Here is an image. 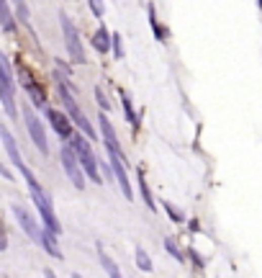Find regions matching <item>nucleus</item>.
<instances>
[{
    "label": "nucleus",
    "mask_w": 262,
    "mask_h": 278,
    "mask_svg": "<svg viewBox=\"0 0 262 278\" xmlns=\"http://www.w3.org/2000/svg\"><path fill=\"white\" fill-rule=\"evenodd\" d=\"M57 90H59V98L64 101V108H67V113H69V118H72V121L74 124H78L80 129H83V134L85 137H95V132H93V127H90V121H88V118H85V113L80 111V106H78V101H74L72 98V93H69V88H67V83H64V77H59V72H57Z\"/></svg>",
    "instance_id": "1"
},
{
    "label": "nucleus",
    "mask_w": 262,
    "mask_h": 278,
    "mask_svg": "<svg viewBox=\"0 0 262 278\" xmlns=\"http://www.w3.org/2000/svg\"><path fill=\"white\" fill-rule=\"evenodd\" d=\"M28 188H31V198H33V204H36V209H39V214H42V224H47V229H52L54 234L62 229L59 227V219H57V214H54V209H52V201H49V196L39 188V183H28Z\"/></svg>",
    "instance_id": "2"
},
{
    "label": "nucleus",
    "mask_w": 262,
    "mask_h": 278,
    "mask_svg": "<svg viewBox=\"0 0 262 278\" xmlns=\"http://www.w3.org/2000/svg\"><path fill=\"white\" fill-rule=\"evenodd\" d=\"M88 139H90V137H88ZM88 139H83L80 134H78V137H72V147H74V152H78V157H80V163H83L85 173L90 175V180H95V183L100 186L98 163H95V155H93V149H90V142H88Z\"/></svg>",
    "instance_id": "3"
},
{
    "label": "nucleus",
    "mask_w": 262,
    "mask_h": 278,
    "mask_svg": "<svg viewBox=\"0 0 262 278\" xmlns=\"http://www.w3.org/2000/svg\"><path fill=\"white\" fill-rule=\"evenodd\" d=\"M59 155H62V165H64V170H67L72 186H74V188H83V186H85V180H83V163H80L78 152H74V147H72V144H64V147L59 149Z\"/></svg>",
    "instance_id": "4"
},
{
    "label": "nucleus",
    "mask_w": 262,
    "mask_h": 278,
    "mask_svg": "<svg viewBox=\"0 0 262 278\" xmlns=\"http://www.w3.org/2000/svg\"><path fill=\"white\" fill-rule=\"evenodd\" d=\"M62 34H64V44H67V52L72 57V62H85V52H83V44H80V34L78 28L72 26V21L62 13Z\"/></svg>",
    "instance_id": "5"
},
{
    "label": "nucleus",
    "mask_w": 262,
    "mask_h": 278,
    "mask_svg": "<svg viewBox=\"0 0 262 278\" xmlns=\"http://www.w3.org/2000/svg\"><path fill=\"white\" fill-rule=\"evenodd\" d=\"M0 137H3V147H6V152H8V157H11V163L23 173V178H26V183H33L36 178L31 175V170L26 168V163H23V157H21V152H18V147H16V142H13V137H11V132L3 127L0 129Z\"/></svg>",
    "instance_id": "6"
},
{
    "label": "nucleus",
    "mask_w": 262,
    "mask_h": 278,
    "mask_svg": "<svg viewBox=\"0 0 262 278\" xmlns=\"http://www.w3.org/2000/svg\"><path fill=\"white\" fill-rule=\"evenodd\" d=\"M23 118H26V127H28V134H31L33 144L42 149V155H47V152H49V144H47V134H44V129H42V121L36 118V113H33L28 106H23Z\"/></svg>",
    "instance_id": "7"
},
{
    "label": "nucleus",
    "mask_w": 262,
    "mask_h": 278,
    "mask_svg": "<svg viewBox=\"0 0 262 278\" xmlns=\"http://www.w3.org/2000/svg\"><path fill=\"white\" fill-rule=\"evenodd\" d=\"M13 214H16V219L21 222V227H23V232L31 237V240L36 242V245H42V237H44V232L39 229V224H36V219L23 209V206H18V204H13Z\"/></svg>",
    "instance_id": "8"
},
{
    "label": "nucleus",
    "mask_w": 262,
    "mask_h": 278,
    "mask_svg": "<svg viewBox=\"0 0 262 278\" xmlns=\"http://www.w3.org/2000/svg\"><path fill=\"white\" fill-rule=\"evenodd\" d=\"M110 155V168H114V173H116V180H119V186H121V191H124V196L131 201V186H129V178H126V170H124V155H119V152H108Z\"/></svg>",
    "instance_id": "9"
},
{
    "label": "nucleus",
    "mask_w": 262,
    "mask_h": 278,
    "mask_svg": "<svg viewBox=\"0 0 262 278\" xmlns=\"http://www.w3.org/2000/svg\"><path fill=\"white\" fill-rule=\"evenodd\" d=\"M98 121H100V134H103V142H105L108 152H119V155H124L121 147H119V137H116L114 127H110V121L103 116V111H100V116H98Z\"/></svg>",
    "instance_id": "10"
},
{
    "label": "nucleus",
    "mask_w": 262,
    "mask_h": 278,
    "mask_svg": "<svg viewBox=\"0 0 262 278\" xmlns=\"http://www.w3.org/2000/svg\"><path fill=\"white\" fill-rule=\"evenodd\" d=\"M47 116H49V121H52V127H54V132H57L59 137H69V134H72L69 118H67L64 113H59V111L49 108V111H47Z\"/></svg>",
    "instance_id": "11"
},
{
    "label": "nucleus",
    "mask_w": 262,
    "mask_h": 278,
    "mask_svg": "<svg viewBox=\"0 0 262 278\" xmlns=\"http://www.w3.org/2000/svg\"><path fill=\"white\" fill-rule=\"evenodd\" d=\"M110 44H114V36H110L105 28H98V31H95V36H93V47H95L98 52H103V54H105Z\"/></svg>",
    "instance_id": "12"
},
{
    "label": "nucleus",
    "mask_w": 262,
    "mask_h": 278,
    "mask_svg": "<svg viewBox=\"0 0 262 278\" xmlns=\"http://www.w3.org/2000/svg\"><path fill=\"white\" fill-rule=\"evenodd\" d=\"M136 178H139V193H141V198H144V204L149 206V209H157L155 206V198H152V191H149V186H146V180H144V170H139L136 173Z\"/></svg>",
    "instance_id": "13"
},
{
    "label": "nucleus",
    "mask_w": 262,
    "mask_h": 278,
    "mask_svg": "<svg viewBox=\"0 0 262 278\" xmlns=\"http://www.w3.org/2000/svg\"><path fill=\"white\" fill-rule=\"evenodd\" d=\"M26 83V90H28V96H31V101H33V106H44L47 103V96H44V90L36 85V83H31V80H23Z\"/></svg>",
    "instance_id": "14"
},
{
    "label": "nucleus",
    "mask_w": 262,
    "mask_h": 278,
    "mask_svg": "<svg viewBox=\"0 0 262 278\" xmlns=\"http://www.w3.org/2000/svg\"><path fill=\"white\" fill-rule=\"evenodd\" d=\"M52 234H54L52 229L44 232V237H42V248H44L52 258H62V253H59V248H57V242H54V237H52Z\"/></svg>",
    "instance_id": "15"
},
{
    "label": "nucleus",
    "mask_w": 262,
    "mask_h": 278,
    "mask_svg": "<svg viewBox=\"0 0 262 278\" xmlns=\"http://www.w3.org/2000/svg\"><path fill=\"white\" fill-rule=\"evenodd\" d=\"M121 101H124V113H126V118H129V124H131V127H139V116H136V111H134V106H131L129 93L121 90Z\"/></svg>",
    "instance_id": "16"
},
{
    "label": "nucleus",
    "mask_w": 262,
    "mask_h": 278,
    "mask_svg": "<svg viewBox=\"0 0 262 278\" xmlns=\"http://www.w3.org/2000/svg\"><path fill=\"white\" fill-rule=\"evenodd\" d=\"M0 18H3L6 31H13V16H11V8H8V0H0Z\"/></svg>",
    "instance_id": "17"
},
{
    "label": "nucleus",
    "mask_w": 262,
    "mask_h": 278,
    "mask_svg": "<svg viewBox=\"0 0 262 278\" xmlns=\"http://www.w3.org/2000/svg\"><path fill=\"white\" fill-rule=\"evenodd\" d=\"M98 255H100V263H103V268H105L110 275H114V278H119V268H116V263H114V260H110V258L103 253V245H98Z\"/></svg>",
    "instance_id": "18"
},
{
    "label": "nucleus",
    "mask_w": 262,
    "mask_h": 278,
    "mask_svg": "<svg viewBox=\"0 0 262 278\" xmlns=\"http://www.w3.org/2000/svg\"><path fill=\"white\" fill-rule=\"evenodd\" d=\"M136 265H139L141 270H152V260H149V255H146L141 248L136 250Z\"/></svg>",
    "instance_id": "19"
},
{
    "label": "nucleus",
    "mask_w": 262,
    "mask_h": 278,
    "mask_svg": "<svg viewBox=\"0 0 262 278\" xmlns=\"http://www.w3.org/2000/svg\"><path fill=\"white\" fill-rule=\"evenodd\" d=\"M95 98H98V103H100V111H108L110 106H108V101H105V96H103V90L100 88H95Z\"/></svg>",
    "instance_id": "20"
},
{
    "label": "nucleus",
    "mask_w": 262,
    "mask_h": 278,
    "mask_svg": "<svg viewBox=\"0 0 262 278\" xmlns=\"http://www.w3.org/2000/svg\"><path fill=\"white\" fill-rule=\"evenodd\" d=\"M13 3L18 6V11H21V21H28V8H26V0H13Z\"/></svg>",
    "instance_id": "21"
},
{
    "label": "nucleus",
    "mask_w": 262,
    "mask_h": 278,
    "mask_svg": "<svg viewBox=\"0 0 262 278\" xmlns=\"http://www.w3.org/2000/svg\"><path fill=\"white\" fill-rule=\"evenodd\" d=\"M90 8H93V13L98 18H103V3H100V0H90Z\"/></svg>",
    "instance_id": "22"
},
{
    "label": "nucleus",
    "mask_w": 262,
    "mask_h": 278,
    "mask_svg": "<svg viewBox=\"0 0 262 278\" xmlns=\"http://www.w3.org/2000/svg\"><path fill=\"white\" fill-rule=\"evenodd\" d=\"M114 49H116V57L121 59L124 57V49H121V36L119 34H114Z\"/></svg>",
    "instance_id": "23"
},
{
    "label": "nucleus",
    "mask_w": 262,
    "mask_h": 278,
    "mask_svg": "<svg viewBox=\"0 0 262 278\" xmlns=\"http://www.w3.org/2000/svg\"><path fill=\"white\" fill-rule=\"evenodd\" d=\"M165 245H167V250H170V253H172V255H175V258H177V260H182V255H180V250H177V248H175V242H172V240H167V242H165Z\"/></svg>",
    "instance_id": "24"
},
{
    "label": "nucleus",
    "mask_w": 262,
    "mask_h": 278,
    "mask_svg": "<svg viewBox=\"0 0 262 278\" xmlns=\"http://www.w3.org/2000/svg\"><path fill=\"white\" fill-rule=\"evenodd\" d=\"M165 209H167V214H170L172 219H177V222H180V214H177V211H175V209H172L170 204H165Z\"/></svg>",
    "instance_id": "25"
},
{
    "label": "nucleus",
    "mask_w": 262,
    "mask_h": 278,
    "mask_svg": "<svg viewBox=\"0 0 262 278\" xmlns=\"http://www.w3.org/2000/svg\"><path fill=\"white\" fill-rule=\"evenodd\" d=\"M259 6H262V0H259Z\"/></svg>",
    "instance_id": "26"
}]
</instances>
